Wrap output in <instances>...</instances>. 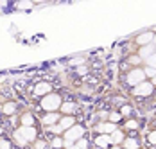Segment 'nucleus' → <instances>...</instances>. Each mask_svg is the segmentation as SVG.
Listing matches in <instances>:
<instances>
[{
  "instance_id": "bb28decb",
  "label": "nucleus",
  "mask_w": 156,
  "mask_h": 149,
  "mask_svg": "<svg viewBox=\"0 0 156 149\" xmlns=\"http://www.w3.org/2000/svg\"><path fill=\"white\" fill-rule=\"evenodd\" d=\"M90 67L88 65H81V67H76V74L81 75V77H86V75H90Z\"/></svg>"
},
{
  "instance_id": "c85d7f7f",
  "label": "nucleus",
  "mask_w": 156,
  "mask_h": 149,
  "mask_svg": "<svg viewBox=\"0 0 156 149\" xmlns=\"http://www.w3.org/2000/svg\"><path fill=\"white\" fill-rule=\"evenodd\" d=\"M32 144H34V149H47V146H48V142L45 138H38V140H34Z\"/></svg>"
},
{
  "instance_id": "7ed1b4c3",
  "label": "nucleus",
  "mask_w": 156,
  "mask_h": 149,
  "mask_svg": "<svg viewBox=\"0 0 156 149\" xmlns=\"http://www.w3.org/2000/svg\"><path fill=\"white\" fill-rule=\"evenodd\" d=\"M83 136H86V126H83V124H74L70 129H66L65 133H63V138H65V147L66 146H74L77 140H81Z\"/></svg>"
},
{
  "instance_id": "aec40b11",
  "label": "nucleus",
  "mask_w": 156,
  "mask_h": 149,
  "mask_svg": "<svg viewBox=\"0 0 156 149\" xmlns=\"http://www.w3.org/2000/svg\"><path fill=\"white\" fill-rule=\"evenodd\" d=\"M126 60H127V63L131 65V68H140V67H144V60H142L136 52L127 54V56H126Z\"/></svg>"
},
{
  "instance_id": "f704fd0d",
  "label": "nucleus",
  "mask_w": 156,
  "mask_h": 149,
  "mask_svg": "<svg viewBox=\"0 0 156 149\" xmlns=\"http://www.w3.org/2000/svg\"><path fill=\"white\" fill-rule=\"evenodd\" d=\"M109 149H122V147H120V146H111Z\"/></svg>"
},
{
  "instance_id": "473e14b6",
  "label": "nucleus",
  "mask_w": 156,
  "mask_h": 149,
  "mask_svg": "<svg viewBox=\"0 0 156 149\" xmlns=\"http://www.w3.org/2000/svg\"><path fill=\"white\" fill-rule=\"evenodd\" d=\"M144 65H147V67H153V68L156 70V52L151 56V58H149V60H145V63H144Z\"/></svg>"
},
{
  "instance_id": "f03ea898",
  "label": "nucleus",
  "mask_w": 156,
  "mask_h": 149,
  "mask_svg": "<svg viewBox=\"0 0 156 149\" xmlns=\"http://www.w3.org/2000/svg\"><path fill=\"white\" fill-rule=\"evenodd\" d=\"M129 95L135 99V101H145V99H151L153 95H154V86H153V83L151 81H144L140 83L138 86H135V88L129 90Z\"/></svg>"
},
{
  "instance_id": "7c9ffc66",
  "label": "nucleus",
  "mask_w": 156,
  "mask_h": 149,
  "mask_svg": "<svg viewBox=\"0 0 156 149\" xmlns=\"http://www.w3.org/2000/svg\"><path fill=\"white\" fill-rule=\"evenodd\" d=\"M111 110H101V111H97V119H101V122H104V120H108V115Z\"/></svg>"
},
{
  "instance_id": "20e7f679",
  "label": "nucleus",
  "mask_w": 156,
  "mask_h": 149,
  "mask_svg": "<svg viewBox=\"0 0 156 149\" xmlns=\"http://www.w3.org/2000/svg\"><path fill=\"white\" fill-rule=\"evenodd\" d=\"M145 81V75H144V70L140 68H131L129 72H126V74H122V83H124V86H127V88H135V86H138L140 83H144Z\"/></svg>"
},
{
  "instance_id": "c9c22d12",
  "label": "nucleus",
  "mask_w": 156,
  "mask_h": 149,
  "mask_svg": "<svg viewBox=\"0 0 156 149\" xmlns=\"http://www.w3.org/2000/svg\"><path fill=\"white\" fill-rule=\"evenodd\" d=\"M153 45H154V47H156V34H154V42H153Z\"/></svg>"
},
{
  "instance_id": "4be33fe9",
  "label": "nucleus",
  "mask_w": 156,
  "mask_h": 149,
  "mask_svg": "<svg viewBox=\"0 0 156 149\" xmlns=\"http://www.w3.org/2000/svg\"><path fill=\"white\" fill-rule=\"evenodd\" d=\"M48 146L52 149H65V138L63 136H52L48 140Z\"/></svg>"
},
{
  "instance_id": "5701e85b",
  "label": "nucleus",
  "mask_w": 156,
  "mask_h": 149,
  "mask_svg": "<svg viewBox=\"0 0 156 149\" xmlns=\"http://www.w3.org/2000/svg\"><path fill=\"white\" fill-rule=\"evenodd\" d=\"M45 131H47V133L50 135V138H52V136H63V133H65L61 128H59V124L48 126V128H45Z\"/></svg>"
},
{
  "instance_id": "2f4dec72",
  "label": "nucleus",
  "mask_w": 156,
  "mask_h": 149,
  "mask_svg": "<svg viewBox=\"0 0 156 149\" xmlns=\"http://www.w3.org/2000/svg\"><path fill=\"white\" fill-rule=\"evenodd\" d=\"M15 7L16 9H32V2H18Z\"/></svg>"
},
{
  "instance_id": "9d476101",
  "label": "nucleus",
  "mask_w": 156,
  "mask_h": 149,
  "mask_svg": "<svg viewBox=\"0 0 156 149\" xmlns=\"http://www.w3.org/2000/svg\"><path fill=\"white\" fill-rule=\"evenodd\" d=\"M119 113L124 117V119H131V117H140L138 115V110H136V106L135 103H131V101H127L124 104L119 108Z\"/></svg>"
},
{
  "instance_id": "6ab92c4d",
  "label": "nucleus",
  "mask_w": 156,
  "mask_h": 149,
  "mask_svg": "<svg viewBox=\"0 0 156 149\" xmlns=\"http://www.w3.org/2000/svg\"><path fill=\"white\" fill-rule=\"evenodd\" d=\"M154 52H156V47H154V45H145V47L136 49V54H138L142 60H144V63H145V60H149Z\"/></svg>"
},
{
  "instance_id": "412c9836",
  "label": "nucleus",
  "mask_w": 156,
  "mask_h": 149,
  "mask_svg": "<svg viewBox=\"0 0 156 149\" xmlns=\"http://www.w3.org/2000/svg\"><path fill=\"white\" fill-rule=\"evenodd\" d=\"M108 122H111V124H115V126H120L122 122H124V117L119 113V110H111L108 115Z\"/></svg>"
},
{
  "instance_id": "b1692460",
  "label": "nucleus",
  "mask_w": 156,
  "mask_h": 149,
  "mask_svg": "<svg viewBox=\"0 0 156 149\" xmlns=\"http://www.w3.org/2000/svg\"><path fill=\"white\" fill-rule=\"evenodd\" d=\"M145 142H147V147H156V129H149L147 131Z\"/></svg>"
},
{
  "instance_id": "cd10ccee",
  "label": "nucleus",
  "mask_w": 156,
  "mask_h": 149,
  "mask_svg": "<svg viewBox=\"0 0 156 149\" xmlns=\"http://www.w3.org/2000/svg\"><path fill=\"white\" fill-rule=\"evenodd\" d=\"M88 147H90V142H88L86 136H83L81 140H77V142L74 144V149H88Z\"/></svg>"
},
{
  "instance_id": "0eeeda50",
  "label": "nucleus",
  "mask_w": 156,
  "mask_h": 149,
  "mask_svg": "<svg viewBox=\"0 0 156 149\" xmlns=\"http://www.w3.org/2000/svg\"><path fill=\"white\" fill-rule=\"evenodd\" d=\"M142 124H144L142 117H131V119H124L120 128L126 133H131V131H142Z\"/></svg>"
},
{
  "instance_id": "dca6fc26",
  "label": "nucleus",
  "mask_w": 156,
  "mask_h": 149,
  "mask_svg": "<svg viewBox=\"0 0 156 149\" xmlns=\"http://www.w3.org/2000/svg\"><path fill=\"white\" fill-rule=\"evenodd\" d=\"M109 136H111V146H122L127 135H126V131L120 128V126H119V129H115V131L109 135Z\"/></svg>"
},
{
  "instance_id": "1a4fd4ad",
  "label": "nucleus",
  "mask_w": 156,
  "mask_h": 149,
  "mask_svg": "<svg viewBox=\"0 0 156 149\" xmlns=\"http://www.w3.org/2000/svg\"><path fill=\"white\" fill-rule=\"evenodd\" d=\"M92 129L95 131V135H111L115 129H119V126H115V124H111L108 120H104V122H97Z\"/></svg>"
},
{
  "instance_id": "2eb2a0df",
  "label": "nucleus",
  "mask_w": 156,
  "mask_h": 149,
  "mask_svg": "<svg viewBox=\"0 0 156 149\" xmlns=\"http://www.w3.org/2000/svg\"><path fill=\"white\" fill-rule=\"evenodd\" d=\"M16 110H18L16 101H5L4 104L0 106V111H2V115H5V117H13L16 113Z\"/></svg>"
},
{
  "instance_id": "72a5a7b5",
  "label": "nucleus",
  "mask_w": 156,
  "mask_h": 149,
  "mask_svg": "<svg viewBox=\"0 0 156 149\" xmlns=\"http://www.w3.org/2000/svg\"><path fill=\"white\" fill-rule=\"evenodd\" d=\"M151 83H153V86L156 88V77H153V79H151Z\"/></svg>"
},
{
  "instance_id": "393cba45",
  "label": "nucleus",
  "mask_w": 156,
  "mask_h": 149,
  "mask_svg": "<svg viewBox=\"0 0 156 149\" xmlns=\"http://www.w3.org/2000/svg\"><path fill=\"white\" fill-rule=\"evenodd\" d=\"M13 140L16 142V146H20V147H25V146H29V144L23 140V136L18 133V129H15V131H13Z\"/></svg>"
},
{
  "instance_id": "6e6552de",
  "label": "nucleus",
  "mask_w": 156,
  "mask_h": 149,
  "mask_svg": "<svg viewBox=\"0 0 156 149\" xmlns=\"http://www.w3.org/2000/svg\"><path fill=\"white\" fill-rule=\"evenodd\" d=\"M16 129H18V133L23 136V140H25L27 144H32L34 140H38V138H40L38 128H23V126H18Z\"/></svg>"
},
{
  "instance_id": "ddd939ff",
  "label": "nucleus",
  "mask_w": 156,
  "mask_h": 149,
  "mask_svg": "<svg viewBox=\"0 0 156 149\" xmlns=\"http://www.w3.org/2000/svg\"><path fill=\"white\" fill-rule=\"evenodd\" d=\"M94 144L97 149H109L111 147V136L109 135H95L94 138Z\"/></svg>"
},
{
  "instance_id": "a211bd4d",
  "label": "nucleus",
  "mask_w": 156,
  "mask_h": 149,
  "mask_svg": "<svg viewBox=\"0 0 156 149\" xmlns=\"http://www.w3.org/2000/svg\"><path fill=\"white\" fill-rule=\"evenodd\" d=\"M77 110V103L76 101H63L61 108H59V113L61 115H74Z\"/></svg>"
},
{
  "instance_id": "9b49d317",
  "label": "nucleus",
  "mask_w": 156,
  "mask_h": 149,
  "mask_svg": "<svg viewBox=\"0 0 156 149\" xmlns=\"http://www.w3.org/2000/svg\"><path fill=\"white\" fill-rule=\"evenodd\" d=\"M20 126H23V128H36V124H38V120H36V115L32 113V111H23L22 115H20Z\"/></svg>"
},
{
  "instance_id": "f3484780",
  "label": "nucleus",
  "mask_w": 156,
  "mask_h": 149,
  "mask_svg": "<svg viewBox=\"0 0 156 149\" xmlns=\"http://www.w3.org/2000/svg\"><path fill=\"white\" fill-rule=\"evenodd\" d=\"M58 124H59V128H61L63 131H66L74 124H77V119H76V115H61V119H59Z\"/></svg>"
},
{
  "instance_id": "a878e982",
  "label": "nucleus",
  "mask_w": 156,
  "mask_h": 149,
  "mask_svg": "<svg viewBox=\"0 0 156 149\" xmlns=\"http://www.w3.org/2000/svg\"><path fill=\"white\" fill-rule=\"evenodd\" d=\"M142 70H144V75H145V79H147V81H151L153 77H156V70L153 68V67L144 65V67H142Z\"/></svg>"
},
{
  "instance_id": "c756f323",
  "label": "nucleus",
  "mask_w": 156,
  "mask_h": 149,
  "mask_svg": "<svg viewBox=\"0 0 156 149\" xmlns=\"http://www.w3.org/2000/svg\"><path fill=\"white\" fill-rule=\"evenodd\" d=\"M0 149H13V142H11L9 138L0 136Z\"/></svg>"
},
{
  "instance_id": "39448f33",
  "label": "nucleus",
  "mask_w": 156,
  "mask_h": 149,
  "mask_svg": "<svg viewBox=\"0 0 156 149\" xmlns=\"http://www.w3.org/2000/svg\"><path fill=\"white\" fill-rule=\"evenodd\" d=\"M135 47L136 49H140V47H145V45H153V42H154V32L151 29H145L142 31V32H138V34H135Z\"/></svg>"
},
{
  "instance_id": "f8f14e48",
  "label": "nucleus",
  "mask_w": 156,
  "mask_h": 149,
  "mask_svg": "<svg viewBox=\"0 0 156 149\" xmlns=\"http://www.w3.org/2000/svg\"><path fill=\"white\" fill-rule=\"evenodd\" d=\"M59 119H61V113H59V111H50V113H43V115H41V119H40V122H41L45 128H48V126L58 124Z\"/></svg>"
},
{
  "instance_id": "4468645a",
  "label": "nucleus",
  "mask_w": 156,
  "mask_h": 149,
  "mask_svg": "<svg viewBox=\"0 0 156 149\" xmlns=\"http://www.w3.org/2000/svg\"><path fill=\"white\" fill-rule=\"evenodd\" d=\"M120 147L122 149H144V146H142V140L138 136H126L124 144Z\"/></svg>"
},
{
  "instance_id": "f257e3e1",
  "label": "nucleus",
  "mask_w": 156,
  "mask_h": 149,
  "mask_svg": "<svg viewBox=\"0 0 156 149\" xmlns=\"http://www.w3.org/2000/svg\"><path fill=\"white\" fill-rule=\"evenodd\" d=\"M63 95L61 93H58V92H52V93H48L45 97H41L40 99V103H38V108L43 111V113H50V111H59V108L63 104Z\"/></svg>"
},
{
  "instance_id": "423d86ee",
  "label": "nucleus",
  "mask_w": 156,
  "mask_h": 149,
  "mask_svg": "<svg viewBox=\"0 0 156 149\" xmlns=\"http://www.w3.org/2000/svg\"><path fill=\"white\" fill-rule=\"evenodd\" d=\"M54 92V86H52V83H48V81H38L34 86H32V95L36 97V99H41V97H45L48 93H52Z\"/></svg>"
}]
</instances>
